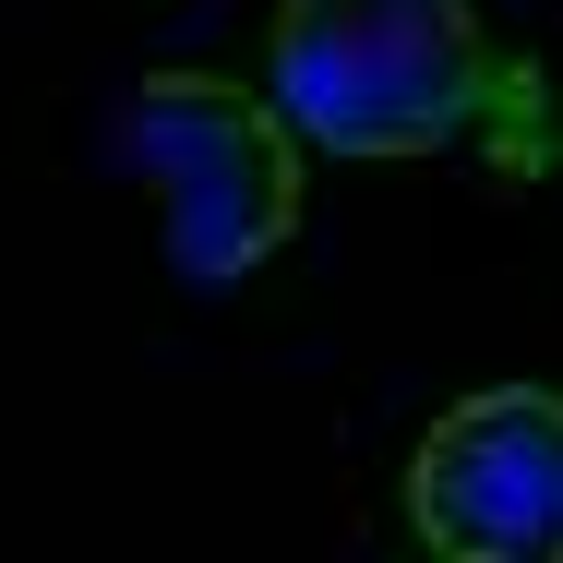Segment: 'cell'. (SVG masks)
<instances>
[{
	"label": "cell",
	"instance_id": "cell-2",
	"mask_svg": "<svg viewBox=\"0 0 563 563\" xmlns=\"http://www.w3.org/2000/svg\"><path fill=\"white\" fill-rule=\"evenodd\" d=\"M132 156L156 180V228H168V264L192 288H240L252 264L288 252L300 228V132L276 97L228 85V73H156L132 97Z\"/></svg>",
	"mask_w": 563,
	"mask_h": 563
},
{
	"label": "cell",
	"instance_id": "cell-1",
	"mask_svg": "<svg viewBox=\"0 0 563 563\" xmlns=\"http://www.w3.org/2000/svg\"><path fill=\"white\" fill-rule=\"evenodd\" d=\"M264 97L312 156H563L552 85L467 12V0H276Z\"/></svg>",
	"mask_w": 563,
	"mask_h": 563
},
{
	"label": "cell",
	"instance_id": "cell-3",
	"mask_svg": "<svg viewBox=\"0 0 563 563\" xmlns=\"http://www.w3.org/2000/svg\"><path fill=\"white\" fill-rule=\"evenodd\" d=\"M408 528L444 563H563V396L479 384L408 444Z\"/></svg>",
	"mask_w": 563,
	"mask_h": 563
}]
</instances>
